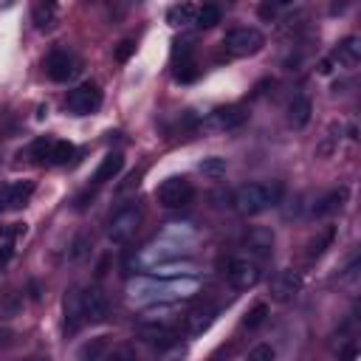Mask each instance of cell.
<instances>
[{"label": "cell", "mask_w": 361, "mask_h": 361, "mask_svg": "<svg viewBox=\"0 0 361 361\" xmlns=\"http://www.w3.org/2000/svg\"><path fill=\"white\" fill-rule=\"evenodd\" d=\"M282 183L279 180H254V183H243L237 186L231 195H228V206L243 214V217H251V214H259L271 206H276L282 200Z\"/></svg>", "instance_id": "6da1fadb"}, {"label": "cell", "mask_w": 361, "mask_h": 361, "mask_svg": "<svg viewBox=\"0 0 361 361\" xmlns=\"http://www.w3.org/2000/svg\"><path fill=\"white\" fill-rule=\"evenodd\" d=\"M141 220H144V209L138 200H130L124 206H118L110 220H107V240L116 243V245H124L135 237V231L141 228Z\"/></svg>", "instance_id": "7a4b0ae2"}, {"label": "cell", "mask_w": 361, "mask_h": 361, "mask_svg": "<svg viewBox=\"0 0 361 361\" xmlns=\"http://www.w3.org/2000/svg\"><path fill=\"white\" fill-rule=\"evenodd\" d=\"M192 197H195V186H192V180L183 178V175H172V178L161 180L158 189H155V200H158V206H164V209L189 206Z\"/></svg>", "instance_id": "3957f363"}, {"label": "cell", "mask_w": 361, "mask_h": 361, "mask_svg": "<svg viewBox=\"0 0 361 361\" xmlns=\"http://www.w3.org/2000/svg\"><path fill=\"white\" fill-rule=\"evenodd\" d=\"M262 45H265V37H262L257 28H248V25L231 28V31H226V37H223V48H226L231 56H251V54H257Z\"/></svg>", "instance_id": "277c9868"}, {"label": "cell", "mask_w": 361, "mask_h": 361, "mask_svg": "<svg viewBox=\"0 0 361 361\" xmlns=\"http://www.w3.org/2000/svg\"><path fill=\"white\" fill-rule=\"evenodd\" d=\"M99 104H102V90L96 82H82L65 96V110L73 116H90L99 110Z\"/></svg>", "instance_id": "5b68a950"}, {"label": "cell", "mask_w": 361, "mask_h": 361, "mask_svg": "<svg viewBox=\"0 0 361 361\" xmlns=\"http://www.w3.org/2000/svg\"><path fill=\"white\" fill-rule=\"evenodd\" d=\"M245 118H248V113H245L240 104H226V107L212 110V113L200 121V127L209 130V133H231V130L243 127Z\"/></svg>", "instance_id": "8992f818"}, {"label": "cell", "mask_w": 361, "mask_h": 361, "mask_svg": "<svg viewBox=\"0 0 361 361\" xmlns=\"http://www.w3.org/2000/svg\"><path fill=\"white\" fill-rule=\"evenodd\" d=\"M226 276H228L231 288L248 290L262 279V265L257 259H251V257H234L228 262V268H226Z\"/></svg>", "instance_id": "52a82bcc"}, {"label": "cell", "mask_w": 361, "mask_h": 361, "mask_svg": "<svg viewBox=\"0 0 361 361\" xmlns=\"http://www.w3.org/2000/svg\"><path fill=\"white\" fill-rule=\"evenodd\" d=\"M73 144L71 141H62V138H39V141H34V147H31V155L34 158H39V161H45V164H54V166H62V164H68L71 158H73Z\"/></svg>", "instance_id": "ba28073f"}, {"label": "cell", "mask_w": 361, "mask_h": 361, "mask_svg": "<svg viewBox=\"0 0 361 361\" xmlns=\"http://www.w3.org/2000/svg\"><path fill=\"white\" fill-rule=\"evenodd\" d=\"M243 248L248 251L251 259H268L274 254V231L265 226H251L243 234Z\"/></svg>", "instance_id": "9c48e42d"}, {"label": "cell", "mask_w": 361, "mask_h": 361, "mask_svg": "<svg viewBox=\"0 0 361 361\" xmlns=\"http://www.w3.org/2000/svg\"><path fill=\"white\" fill-rule=\"evenodd\" d=\"M82 310H85V322L90 324H99L110 316V302H107V293L99 288V285H90L82 290Z\"/></svg>", "instance_id": "30bf717a"}, {"label": "cell", "mask_w": 361, "mask_h": 361, "mask_svg": "<svg viewBox=\"0 0 361 361\" xmlns=\"http://www.w3.org/2000/svg\"><path fill=\"white\" fill-rule=\"evenodd\" d=\"M299 290H302V274L293 268H285L271 279V299L274 302H290L299 296Z\"/></svg>", "instance_id": "8fae6325"}, {"label": "cell", "mask_w": 361, "mask_h": 361, "mask_svg": "<svg viewBox=\"0 0 361 361\" xmlns=\"http://www.w3.org/2000/svg\"><path fill=\"white\" fill-rule=\"evenodd\" d=\"M45 73H48V79H54V82H68V79L76 73V59H73L68 51L54 48V51L45 56Z\"/></svg>", "instance_id": "7c38bea8"}, {"label": "cell", "mask_w": 361, "mask_h": 361, "mask_svg": "<svg viewBox=\"0 0 361 361\" xmlns=\"http://www.w3.org/2000/svg\"><path fill=\"white\" fill-rule=\"evenodd\" d=\"M138 336H141L149 347H155L158 353H161L164 347H169L172 341H178V333H175L166 322H144L141 330H138Z\"/></svg>", "instance_id": "4fadbf2b"}, {"label": "cell", "mask_w": 361, "mask_h": 361, "mask_svg": "<svg viewBox=\"0 0 361 361\" xmlns=\"http://www.w3.org/2000/svg\"><path fill=\"white\" fill-rule=\"evenodd\" d=\"M62 313H65V333H76L85 324V310H82V290L71 288L62 299Z\"/></svg>", "instance_id": "5bb4252c"}, {"label": "cell", "mask_w": 361, "mask_h": 361, "mask_svg": "<svg viewBox=\"0 0 361 361\" xmlns=\"http://www.w3.org/2000/svg\"><path fill=\"white\" fill-rule=\"evenodd\" d=\"M358 59H361V42H358V37H344V39L333 48V54H330L327 62H333V65L350 71V68L358 65Z\"/></svg>", "instance_id": "9a60e30c"}, {"label": "cell", "mask_w": 361, "mask_h": 361, "mask_svg": "<svg viewBox=\"0 0 361 361\" xmlns=\"http://www.w3.org/2000/svg\"><path fill=\"white\" fill-rule=\"evenodd\" d=\"M347 189L344 186H338V189H330L327 195H322L313 206H310V217H330V214H336L344 203H347Z\"/></svg>", "instance_id": "2e32d148"}, {"label": "cell", "mask_w": 361, "mask_h": 361, "mask_svg": "<svg viewBox=\"0 0 361 361\" xmlns=\"http://www.w3.org/2000/svg\"><path fill=\"white\" fill-rule=\"evenodd\" d=\"M310 116H313V102H310L305 93H296V96L288 102V124H290L293 130H302V127H307Z\"/></svg>", "instance_id": "e0dca14e"}, {"label": "cell", "mask_w": 361, "mask_h": 361, "mask_svg": "<svg viewBox=\"0 0 361 361\" xmlns=\"http://www.w3.org/2000/svg\"><path fill=\"white\" fill-rule=\"evenodd\" d=\"M3 195H6V212L23 209L28 203V197L34 195V180H11L3 186Z\"/></svg>", "instance_id": "ac0fdd59"}, {"label": "cell", "mask_w": 361, "mask_h": 361, "mask_svg": "<svg viewBox=\"0 0 361 361\" xmlns=\"http://www.w3.org/2000/svg\"><path fill=\"white\" fill-rule=\"evenodd\" d=\"M121 169H124V158H121V152H107V155L102 158V164L96 166V172H93V183L113 180Z\"/></svg>", "instance_id": "d6986e66"}, {"label": "cell", "mask_w": 361, "mask_h": 361, "mask_svg": "<svg viewBox=\"0 0 361 361\" xmlns=\"http://www.w3.org/2000/svg\"><path fill=\"white\" fill-rule=\"evenodd\" d=\"M333 240H336V226H324V228H319L310 240H307V259H319L330 245H333Z\"/></svg>", "instance_id": "ffe728a7"}, {"label": "cell", "mask_w": 361, "mask_h": 361, "mask_svg": "<svg viewBox=\"0 0 361 361\" xmlns=\"http://www.w3.org/2000/svg\"><path fill=\"white\" fill-rule=\"evenodd\" d=\"M214 319H217V307H200V310L186 316V333L189 336H200L214 324Z\"/></svg>", "instance_id": "44dd1931"}, {"label": "cell", "mask_w": 361, "mask_h": 361, "mask_svg": "<svg viewBox=\"0 0 361 361\" xmlns=\"http://www.w3.org/2000/svg\"><path fill=\"white\" fill-rule=\"evenodd\" d=\"M31 23L37 31H51L56 25V6L54 3H37L31 8Z\"/></svg>", "instance_id": "7402d4cb"}, {"label": "cell", "mask_w": 361, "mask_h": 361, "mask_svg": "<svg viewBox=\"0 0 361 361\" xmlns=\"http://www.w3.org/2000/svg\"><path fill=\"white\" fill-rule=\"evenodd\" d=\"M107 350H110L107 336H96V338H90L79 347V361H104Z\"/></svg>", "instance_id": "603a6c76"}, {"label": "cell", "mask_w": 361, "mask_h": 361, "mask_svg": "<svg viewBox=\"0 0 361 361\" xmlns=\"http://www.w3.org/2000/svg\"><path fill=\"white\" fill-rule=\"evenodd\" d=\"M195 14H197V8L192 3H180V6H172L166 11V20L172 25H186V23H195Z\"/></svg>", "instance_id": "cb8c5ba5"}, {"label": "cell", "mask_w": 361, "mask_h": 361, "mask_svg": "<svg viewBox=\"0 0 361 361\" xmlns=\"http://www.w3.org/2000/svg\"><path fill=\"white\" fill-rule=\"evenodd\" d=\"M265 319H268V305H265V302H257V305H251L248 313L243 316V327H245V330H257L259 324H265Z\"/></svg>", "instance_id": "d4e9b609"}, {"label": "cell", "mask_w": 361, "mask_h": 361, "mask_svg": "<svg viewBox=\"0 0 361 361\" xmlns=\"http://www.w3.org/2000/svg\"><path fill=\"white\" fill-rule=\"evenodd\" d=\"M90 254V234H76L73 237V243H71V248H68V259L71 262H82L85 257Z\"/></svg>", "instance_id": "484cf974"}, {"label": "cell", "mask_w": 361, "mask_h": 361, "mask_svg": "<svg viewBox=\"0 0 361 361\" xmlns=\"http://www.w3.org/2000/svg\"><path fill=\"white\" fill-rule=\"evenodd\" d=\"M220 17H223V11H220V6H200L197 8V14H195V23L200 25V28H212V25H217L220 23Z\"/></svg>", "instance_id": "4316f807"}, {"label": "cell", "mask_w": 361, "mask_h": 361, "mask_svg": "<svg viewBox=\"0 0 361 361\" xmlns=\"http://www.w3.org/2000/svg\"><path fill=\"white\" fill-rule=\"evenodd\" d=\"M197 169H200L203 175H209V178H223V175H226V158H220V155L203 158V161L197 164Z\"/></svg>", "instance_id": "83f0119b"}, {"label": "cell", "mask_w": 361, "mask_h": 361, "mask_svg": "<svg viewBox=\"0 0 361 361\" xmlns=\"http://www.w3.org/2000/svg\"><path fill=\"white\" fill-rule=\"evenodd\" d=\"M104 361H141V358H138L135 347H130V344H118V347H110V350H107Z\"/></svg>", "instance_id": "f1b7e54d"}, {"label": "cell", "mask_w": 361, "mask_h": 361, "mask_svg": "<svg viewBox=\"0 0 361 361\" xmlns=\"http://www.w3.org/2000/svg\"><path fill=\"white\" fill-rule=\"evenodd\" d=\"M245 361H276V350L271 344H254L245 355Z\"/></svg>", "instance_id": "f546056e"}, {"label": "cell", "mask_w": 361, "mask_h": 361, "mask_svg": "<svg viewBox=\"0 0 361 361\" xmlns=\"http://www.w3.org/2000/svg\"><path fill=\"white\" fill-rule=\"evenodd\" d=\"M186 358V344L183 341H172L169 347L161 350V361H183Z\"/></svg>", "instance_id": "4dcf8cb0"}, {"label": "cell", "mask_w": 361, "mask_h": 361, "mask_svg": "<svg viewBox=\"0 0 361 361\" xmlns=\"http://www.w3.org/2000/svg\"><path fill=\"white\" fill-rule=\"evenodd\" d=\"M23 234H25V226H23V223H11V226L0 228V237H3V240H17V237H23Z\"/></svg>", "instance_id": "1f68e13d"}, {"label": "cell", "mask_w": 361, "mask_h": 361, "mask_svg": "<svg viewBox=\"0 0 361 361\" xmlns=\"http://www.w3.org/2000/svg\"><path fill=\"white\" fill-rule=\"evenodd\" d=\"M133 51H135V42H133V39H124V42H118V48H116V59H118V62H127Z\"/></svg>", "instance_id": "d6a6232c"}, {"label": "cell", "mask_w": 361, "mask_h": 361, "mask_svg": "<svg viewBox=\"0 0 361 361\" xmlns=\"http://www.w3.org/2000/svg\"><path fill=\"white\" fill-rule=\"evenodd\" d=\"M279 11V6H274V3H262L259 6V17H274Z\"/></svg>", "instance_id": "836d02e7"}, {"label": "cell", "mask_w": 361, "mask_h": 361, "mask_svg": "<svg viewBox=\"0 0 361 361\" xmlns=\"http://www.w3.org/2000/svg\"><path fill=\"white\" fill-rule=\"evenodd\" d=\"M6 212V195H3V186H0V214Z\"/></svg>", "instance_id": "e575fe53"}, {"label": "cell", "mask_w": 361, "mask_h": 361, "mask_svg": "<svg viewBox=\"0 0 361 361\" xmlns=\"http://www.w3.org/2000/svg\"><path fill=\"white\" fill-rule=\"evenodd\" d=\"M25 361H42V358H25Z\"/></svg>", "instance_id": "d590c367"}]
</instances>
